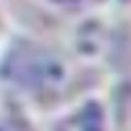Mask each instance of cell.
Listing matches in <instances>:
<instances>
[{
	"label": "cell",
	"mask_w": 131,
	"mask_h": 131,
	"mask_svg": "<svg viewBox=\"0 0 131 131\" xmlns=\"http://www.w3.org/2000/svg\"><path fill=\"white\" fill-rule=\"evenodd\" d=\"M0 78L13 91L38 102L59 100L74 85V68L63 53L34 40H15L0 59Z\"/></svg>",
	"instance_id": "1"
},
{
	"label": "cell",
	"mask_w": 131,
	"mask_h": 131,
	"mask_svg": "<svg viewBox=\"0 0 131 131\" xmlns=\"http://www.w3.org/2000/svg\"><path fill=\"white\" fill-rule=\"evenodd\" d=\"M53 131H112L106 110L100 102H85L53 127Z\"/></svg>",
	"instance_id": "2"
},
{
	"label": "cell",
	"mask_w": 131,
	"mask_h": 131,
	"mask_svg": "<svg viewBox=\"0 0 131 131\" xmlns=\"http://www.w3.org/2000/svg\"><path fill=\"white\" fill-rule=\"evenodd\" d=\"M112 131H131V87L129 85L114 93Z\"/></svg>",
	"instance_id": "3"
},
{
	"label": "cell",
	"mask_w": 131,
	"mask_h": 131,
	"mask_svg": "<svg viewBox=\"0 0 131 131\" xmlns=\"http://www.w3.org/2000/svg\"><path fill=\"white\" fill-rule=\"evenodd\" d=\"M0 131H28V129L17 114H13L6 108H0Z\"/></svg>",
	"instance_id": "4"
},
{
	"label": "cell",
	"mask_w": 131,
	"mask_h": 131,
	"mask_svg": "<svg viewBox=\"0 0 131 131\" xmlns=\"http://www.w3.org/2000/svg\"><path fill=\"white\" fill-rule=\"evenodd\" d=\"M51 4H57L61 9H85V6H91L100 0H47Z\"/></svg>",
	"instance_id": "5"
}]
</instances>
